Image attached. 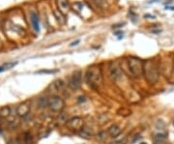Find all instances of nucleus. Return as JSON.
I'll use <instances>...</instances> for the list:
<instances>
[{
  "label": "nucleus",
  "instance_id": "nucleus-1",
  "mask_svg": "<svg viewBox=\"0 0 174 144\" xmlns=\"http://www.w3.org/2000/svg\"><path fill=\"white\" fill-rule=\"evenodd\" d=\"M85 81L92 88H97L101 85V83L103 82V73L100 66L94 65L87 69L85 73Z\"/></svg>",
  "mask_w": 174,
  "mask_h": 144
},
{
  "label": "nucleus",
  "instance_id": "nucleus-2",
  "mask_svg": "<svg viewBox=\"0 0 174 144\" xmlns=\"http://www.w3.org/2000/svg\"><path fill=\"white\" fill-rule=\"evenodd\" d=\"M143 74L150 84H155L159 80L160 73H159L158 66L154 60L149 59L143 62Z\"/></svg>",
  "mask_w": 174,
  "mask_h": 144
},
{
  "label": "nucleus",
  "instance_id": "nucleus-3",
  "mask_svg": "<svg viewBox=\"0 0 174 144\" xmlns=\"http://www.w3.org/2000/svg\"><path fill=\"white\" fill-rule=\"evenodd\" d=\"M127 67L129 74L136 79H139L143 74V61L139 58L129 57L127 59Z\"/></svg>",
  "mask_w": 174,
  "mask_h": 144
},
{
  "label": "nucleus",
  "instance_id": "nucleus-4",
  "mask_svg": "<svg viewBox=\"0 0 174 144\" xmlns=\"http://www.w3.org/2000/svg\"><path fill=\"white\" fill-rule=\"evenodd\" d=\"M65 107L64 100L59 96H52L49 100V109L52 112L60 113Z\"/></svg>",
  "mask_w": 174,
  "mask_h": 144
},
{
  "label": "nucleus",
  "instance_id": "nucleus-5",
  "mask_svg": "<svg viewBox=\"0 0 174 144\" xmlns=\"http://www.w3.org/2000/svg\"><path fill=\"white\" fill-rule=\"evenodd\" d=\"M82 84V73L81 71H76L72 74L69 80V87L72 90H77Z\"/></svg>",
  "mask_w": 174,
  "mask_h": 144
},
{
  "label": "nucleus",
  "instance_id": "nucleus-6",
  "mask_svg": "<svg viewBox=\"0 0 174 144\" xmlns=\"http://www.w3.org/2000/svg\"><path fill=\"white\" fill-rule=\"evenodd\" d=\"M67 127L72 131H79L80 129H81L83 126H84V121L81 117L76 116V117H72L67 121L66 123Z\"/></svg>",
  "mask_w": 174,
  "mask_h": 144
},
{
  "label": "nucleus",
  "instance_id": "nucleus-7",
  "mask_svg": "<svg viewBox=\"0 0 174 144\" xmlns=\"http://www.w3.org/2000/svg\"><path fill=\"white\" fill-rule=\"evenodd\" d=\"M123 74L122 69L117 63H112L109 66V77L111 79L112 81H116L119 79H121Z\"/></svg>",
  "mask_w": 174,
  "mask_h": 144
},
{
  "label": "nucleus",
  "instance_id": "nucleus-8",
  "mask_svg": "<svg viewBox=\"0 0 174 144\" xmlns=\"http://www.w3.org/2000/svg\"><path fill=\"white\" fill-rule=\"evenodd\" d=\"M17 115L19 117H25L30 112V104L28 103H22L19 106H17L16 109Z\"/></svg>",
  "mask_w": 174,
  "mask_h": 144
},
{
  "label": "nucleus",
  "instance_id": "nucleus-9",
  "mask_svg": "<svg viewBox=\"0 0 174 144\" xmlns=\"http://www.w3.org/2000/svg\"><path fill=\"white\" fill-rule=\"evenodd\" d=\"M64 87H65V83L62 79H55L54 81L49 84V90L50 92L56 93V92H59V91H61V90H63Z\"/></svg>",
  "mask_w": 174,
  "mask_h": 144
},
{
  "label": "nucleus",
  "instance_id": "nucleus-10",
  "mask_svg": "<svg viewBox=\"0 0 174 144\" xmlns=\"http://www.w3.org/2000/svg\"><path fill=\"white\" fill-rule=\"evenodd\" d=\"M79 136L82 138L85 139H90L94 136V133L93 131L90 129L89 127H86V126H83V127L79 131Z\"/></svg>",
  "mask_w": 174,
  "mask_h": 144
},
{
  "label": "nucleus",
  "instance_id": "nucleus-11",
  "mask_svg": "<svg viewBox=\"0 0 174 144\" xmlns=\"http://www.w3.org/2000/svg\"><path fill=\"white\" fill-rule=\"evenodd\" d=\"M30 20H31V24L35 31H40V19H39L38 14L35 13V12H31L30 13Z\"/></svg>",
  "mask_w": 174,
  "mask_h": 144
},
{
  "label": "nucleus",
  "instance_id": "nucleus-12",
  "mask_svg": "<svg viewBox=\"0 0 174 144\" xmlns=\"http://www.w3.org/2000/svg\"><path fill=\"white\" fill-rule=\"evenodd\" d=\"M107 134H109L111 137H117L120 134H121V128H120L118 125L113 124L109 128Z\"/></svg>",
  "mask_w": 174,
  "mask_h": 144
},
{
  "label": "nucleus",
  "instance_id": "nucleus-13",
  "mask_svg": "<svg viewBox=\"0 0 174 144\" xmlns=\"http://www.w3.org/2000/svg\"><path fill=\"white\" fill-rule=\"evenodd\" d=\"M49 99L46 96H42L37 100V106L40 109H45L49 107Z\"/></svg>",
  "mask_w": 174,
  "mask_h": 144
},
{
  "label": "nucleus",
  "instance_id": "nucleus-14",
  "mask_svg": "<svg viewBox=\"0 0 174 144\" xmlns=\"http://www.w3.org/2000/svg\"><path fill=\"white\" fill-rule=\"evenodd\" d=\"M153 144H166V134H158L154 136Z\"/></svg>",
  "mask_w": 174,
  "mask_h": 144
},
{
  "label": "nucleus",
  "instance_id": "nucleus-15",
  "mask_svg": "<svg viewBox=\"0 0 174 144\" xmlns=\"http://www.w3.org/2000/svg\"><path fill=\"white\" fill-rule=\"evenodd\" d=\"M90 1H91L96 7L100 9H106L107 6H109V3H107L106 0H90Z\"/></svg>",
  "mask_w": 174,
  "mask_h": 144
},
{
  "label": "nucleus",
  "instance_id": "nucleus-16",
  "mask_svg": "<svg viewBox=\"0 0 174 144\" xmlns=\"http://www.w3.org/2000/svg\"><path fill=\"white\" fill-rule=\"evenodd\" d=\"M68 120H69V118H68L67 113L61 111V112L59 113V116L57 117L56 121H57V123H58L59 125H64V124H66V123H67Z\"/></svg>",
  "mask_w": 174,
  "mask_h": 144
},
{
  "label": "nucleus",
  "instance_id": "nucleus-17",
  "mask_svg": "<svg viewBox=\"0 0 174 144\" xmlns=\"http://www.w3.org/2000/svg\"><path fill=\"white\" fill-rule=\"evenodd\" d=\"M11 115V107L8 106H2L0 107V116L3 117V118H6V117H9Z\"/></svg>",
  "mask_w": 174,
  "mask_h": 144
},
{
  "label": "nucleus",
  "instance_id": "nucleus-18",
  "mask_svg": "<svg viewBox=\"0 0 174 144\" xmlns=\"http://www.w3.org/2000/svg\"><path fill=\"white\" fill-rule=\"evenodd\" d=\"M57 4L59 9L61 10L63 13H66L69 9V5H68V0H57Z\"/></svg>",
  "mask_w": 174,
  "mask_h": 144
},
{
  "label": "nucleus",
  "instance_id": "nucleus-19",
  "mask_svg": "<svg viewBox=\"0 0 174 144\" xmlns=\"http://www.w3.org/2000/svg\"><path fill=\"white\" fill-rule=\"evenodd\" d=\"M17 64V62H8V63H5V64H3L2 66H0V73H2V72L4 71H8L12 69L13 67H15Z\"/></svg>",
  "mask_w": 174,
  "mask_h": 144
},
{
  "label": "nucleus",
  "instance_id": "nucleus-20",
  "mask_svg": "<svg viewBox=\"0 0 174 144\" xmlns=\"http://www.w3.org/2000/svg\"><path fill=\"white\" fill-rule=\"evenodd\" d=\"M22 137H23V142H24V144H33V142H34V138H33L32 134L28 133V131L23 134Z\"/></svg>",
  "mask_w": 174,
  "mask_h": 144
},
{
  "label": "nucleus",
  "instance_id": "nucleus-21",
  "mask_svg": "<svg viewBox=\"0 0 174 144\" xmlns=\"http://www.w3.org/2000/svg\"><path fill=\"white\" fill-rule=\"evenodd\" d=\"M97 138H98V139H101V140L106 138V137L104 136V133H100V134H97Z\"/></svg>",
  "mask_w": 174,
  "mask_h": 144
},
{
  "label": "nucleus",
  "instance_id": "nucleus-22",
  "mask_svg": "<svg viewBox=\"0 0 174 144\" xmlns=\"http://www.w3.org/2000/svg\"><path fill=\"white\" fill-rule=\"evenodd\" d=\"M85 100H86L85 97H82V96H81V97H79V99H77V101H79V103H82V102H85Z\"/></svg>",
  "mask_w": 174,
  "mask_h": 144
},
{
  "label": "nucleus",
  "instance_id": "nucleus-23",
  "mask_svg": "<svg viewBox=\"0 0 174 144\" xmlns=\"http://www.w3.org/2000/svg\"><path fill=\"white\" fill-rule=\"evenodd\" d=\"M77 43H79V40H77V42H74V43H73V44H72V45H71V46H74V45H77Z\"/></svg>",
  "mask_w": 174,
  "mask_h": 144
},
{
  "label": "nucleus",
  "instance_id": "nucleus-24",
  "mask_svg": "<svg viewBox=\"0 0 174 144\" xmlns=\"http://www.w3.org/2000/svg\"><path fill=\"white\" fill-rule=\"evenodd\" d=\"M140 144H147L146 142H142V143H140Z\"/></svg>",
  "mask_w": 174,
  "mask_h": 144
},
{
  "label": "nucleus",
  "instance_id": "nucleus-25",
  "mask_svg": "<svg viewBox=\"0 0 174 144\" xmlns=\"http://www.w3.org/2000/svg\"><path fill=\"white\" fill-rule=\"evenodd\" d=\"M173 126H174V121H173Z\"/></svg>",
  "mask_w": 174,
  "mask_h": 144
}]
</instances>
